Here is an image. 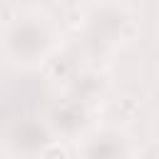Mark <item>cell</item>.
I'll use <instances>...</instances> for the list:
<instances>
[{
    "mask_svg": "<svg viewBox=\"0 0 159 159\" xmlns=\"http://www.w3.org/2000/svg\"><path fill=\"white\" fill-rule=\"evenodd\" d=\"M40 159H70V157H67L65 147H60V144H50V147H45V149H42Z\"/></svg>",
    "mask_w": 159,
    "mask_h": 159,
    "instance_id": "6da1fadb",
    "label": "cell"
}]
</instances>
